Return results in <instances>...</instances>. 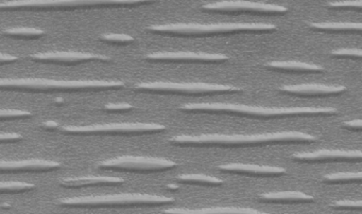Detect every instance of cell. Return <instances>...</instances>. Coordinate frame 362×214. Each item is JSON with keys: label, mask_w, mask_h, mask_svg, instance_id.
<instances>
[{"label": "cell", "mask_w": 362, "mask_h": 214, "mask_svg": "<svg viewBox=\"0 0 362 214\" xmlns=\"http://www.w3.org/2000/svg\"><path fill=\"white\" fill-rule=\"evenodd\" d=\"M315 136L303 131H287L274 133H203V135H177L169 141L181 146H249L262 144L281 143V142H313Z\"/></svg>", "instance_id": "obj_1"}, {"label": "cell", "mask_w": 362, "mask_h": 214, "mask_svg": "<svg viewBox=\"0 0 362 214\" xmlns=\"http://www.w3.org/2000/svg\"><path fill=\"white\" fill-rule=\"evenodd\" d=\"M181 110L200 114H232L249 118H281L294 116H334L338 110L334 107H266L234 103H192L181 106Z\"/></svg>", "instance_id": "obj_2"}, {"label": "cell", "mask_w": 362, "mask_h": 214, "mask_svg": "<svg viewBox=\"0 0 362 214\" xmlns=\"http://www.w3.org/2000/svg\"><path fill=\"white\" fill-rule=\"evenodd\" d=\"M120 81L109 80H48V78H10L1 80L3 90L27 91V93H52V91H105L124 88Z\"/></svg>", "instance_id": "obj_3"}, {"label": "cell", "mask_w": 362, "mask_h": 214, "mask_svg": "<svg viewBox=\"0 0 362 214\" xmlns=\"http://www.w3.org/2000/svg\"><path fill=\"white\" fill-rule=\"evenodd\" d=\"M148 31L171 36H209L241 32H272L276 25L264 23H169L151 25Z\"/></svg>", "instance_id": "obj_4"}, {"label": "cell", "mask_w": 362, "mask_h": 214, "mask_svg": "<svg viewBox=\"0 0 362 214\" xmlns=\"http://www.w3.org/2000/svg\"><path fill=\"white\" fill-rule=\"evenodd\" d=\"M175 198L166 195L149 193H118V194L88 195V196L67 197L60 201V206L66 208L135 207V206H160L175 203Z\"/></svg>", "instance_id": "obj_5"}, {"label": "cell", "mask_w": 362, "mask_h": 214, "mask_svg": "<svg viewBox=\"0 0 362 214\" xmlns=\"http://www.w3.org/2000/svg\"><path fill=\"white\" fill-rule=\"evenodd\" d=\"M156 0H11L3 2V10H78V8H133Z\"/></svg>", "instance_id": "obj_6"}, {"label": "cell", "mask_w": 362, "mask_h": 214, "mask_svg": "<svg viewBox=\"0 0 362 214\" xmlns=\"http://www.w3.org/2000/svg\"><path fill=\"white\" fill-rule=\"evenodd\" d=\"M69 135H152L166 131V126L158 123L124 122L105 124L67 125L58 129Z\"/></svg>", "instance_id": "obj_7"}, {"label": "cell", "mask_w": 362, "mask_h": 214, "mask_svg": "<svg viewBox=\"0 0 362 214\" xmlns=\"http://www.w3.org/2000/svg\"><path fill=\"white\" fill-rule=\"evenodd\" d=\"M135 90L141 93H160V95H203L215 93H241L243 89L230 85L211 84V83L152 82L137 85Z\"/></svg>", "instance_id": "obj_8"}, {"label": "cell", "mask_w": 362, "mask_h": 214, "mask_svg": "<svg viewBox=\"0 0 362 214\" xmlns=\"http://www.w3.org/2000/svg\"><path fill=\"white\" fill-rule=\"evenodd\" d=\"M177 165H179L175 161L162 158V157L118 156L101 161L97 167L101 170H112V171L152 173V172L173 170L177 167Z\"/></svg>", "instance_id": "obj_9"}, {"label": "cell", "mask_w": 362, "mask_h": 214, "mask_svg": "<svg viewBox=\"0 0 362 214\" xmlns=\"http://www.w3.org/2000/svg\"><path fill=\"white\" fill-rule=\"evenodd\" d=\"M203 10L217 13H256V14H285L286 6L247 0H223L204 4Z\"/></svg>", "instance_id": "obj_10"}, {"label": "cell", "mask_w": 362, "mask_h": 214, "mask_svg": "<svg viewBox=\"0 0 362 214\" xmlns=\"http://www.w3.org/2000/svg\"><path fill=\"white\" fill-rule=\"evenodd\" d=\"M152 61L164 63H223L228 57L221 53L192 52V51H175V52H156L147 55Z\"/></svg>", "instance_id": "obj_11"}, {"label": "cell", "mask_w": 362, "mask_h": 214, "mask_svg": "<svg viewBox=\"0 0 362 214\" xmlns=\"http://www.w3.org/2000/svg\"><path fill=\"white\" fill-rule=\"evenodd\" d=\"M29 59L37 63L57 64V65H78L93 61H109L105 55L92 53L76 52V51H54V52L35 53Z\"/></svg>", "instance_id": "obj_12"}, {"label": "cell", "mask_w": 362, "mask_h": 214, "mask_svg": "<svg viewBox=\"0 0 362 214\" xmlns=\"http://www.w3.org/2000/svg\"><path fill=\"white\" fill-rule=\"evenodd\" d=\"M292 158L304 162H324V161H362V150H319L315 152L296 153Z\"/></svg>", "instance_id": "obj_13"}, {"label": "cell", "mask_w": 362, "mask_h": 214, "mask_svg": "<svg viewBox=\"0 0 362 214\" xmlns=\"http://www.w3.org/2000/svg\"><path fill=\"white\" fill-rule=\"evenodd\" d=\"M62 165L58 161L47 159L31 158L20 160H3L0 170L3 173H18V172H48L60 169Z\"/></svg>", "instance_id": "obj_14"}, {"label": "cell", "mask_w": 362, "mask_h": 214, "mask_svg": "<svg viewBox=\"0 0 362 214\" xmlns=\"http://www.w3.org/2000/svg\"><path fill=\"white\" fill-rule=\"evenodd\" d=\"M218 170L226 173L257 176V177H271V176H281L287 174V171L284 167L239 162L221 165L218 167Z\"/></svg>", "instance_id": "obj_15"}, {"label": "cell", "mask_w": 362, "mask_h": 214, "mask_svg": "<svg viewBox=\"0 0 362 214\" xmlns=\"http://www.w3.org/2000/svg\"><path fill=\"white\" fill-rule=\"evenodd\" d=\"M281 93H290L296 95H341L347 90L343 85H326V84H298L287 85L281 86L279 89Z\"/></svg>", "instance_id": "obj_16"}, {"label": "cell", "mask_w": 362, "mask_h": 214, "mask_svg": "<svg viewBox=\"0 0 362 214\" xmlns=\"http://www.w3.org/2000/svg\"><path fill=\"white\" fill-rule=\"evenodd\" d=\"M126 182L124 178L112 176H79V177L64 178L60 184L65 188H84L92 186H110V184H122Z\"/></svg>", "instance_id": "obj_17"}, {"label": "cell", "mask_w": 362, "mask_h": 214, "mask_svg": "<svg viewBox=\"0 0 362 214\" xmlns=\"http://www.w3.org/2000/svg\"><path fill=\"white\" fill-rule=\"evenodd\" d=\"M267 67L277 71L298 72V73H321L324 68L315 64L296 61H274L267 64Z\"/></svg>", "instance_id": "obj_18"}, {"label": "cell", "mask_w": 362, "mask_h": 214, "mask_svg": "<svg viewBox=\"0 0 362 214\" xmlns=\"http://www.w3.org/2000/svg\"><path fill=\"white\" fill-rule=\"evenodd\" d=\"M262 201L272 203H313L315 197L300 191H281V192H268L259 195Z\"/></svg>", "instance_id": "obj_19"}, {"label": "cell", "mask_w": 362, "mask_h": 214, "mask_svg": "<svg viewBox=\"0 0 362 214\" xmlns=\"http://www.w3.org/2000/svg\"><path fill=\"white\" fill-rule=\"evenodd\" d=\"M164 213H262L259 210L245 207L171 208Z\"/></svg>", "instance_id": "obj_20"}, {"label": "cell", "mask_w": 362, "mask_h": 214, "mask_svg": "<svg viewBox=\"0 0 362 214\" xmlns=\"http://www.w3.org/2000/svg\"><path fill=\"white\" fill-rule=\"evenodd\" d=\"M309 27L315 31L322 32H357L362 33V23L351 21H323V23H310Z\"/></svg>", "instance_id": "obj_21"}, {"label": "cell", "mask_w": 362, "mask_h": 214, "mask_svg": "<svg viewBox=\"0 0 362 214\" xmlns=\"http://www.w3.org/2000/svg\"><path fill=\"white\" fill-rule=\"evenodd\" d=\"M177 184L185 186H221L223 180L215 176L206 175V174H181L175 178Z\"/></svg>", "instance_id": "obj_22"}, {"label": "cell", "mask_w": 362, "mask_h": 214, "mask_svg": "<svg viewBox=\"0 0 362 214\" xmlns=\"http://www.w3.org/2000/svg\"><path fill=\"white\" fill-rule=\"evenodd\" d=\"M322 180L327 184H349V182H362V172H339V173L326 174Z\"/></svg>", "instance_id": "obj_23"}, {"label": "cell", "mask_w": 362, "mask_h": 214, "mask_svg": "<svg viewBox=\"0 0 362 214\" xmlns=\"http://www.w3.org/2000/svg\"><path fill=\"white\" fill-rule=\"evenodd\" d=\"M3 34L13 38H23V40H30V38H39L44 35V31L37 28L20 27L8 28L3 30Z\"/></svg>", "instance_id": "obj_24"}, {"label": "cell", "mask_w": 362, "mask_h": 214, "mask_svg": "<svg viewBox=\"0 0 362 214\" xmlns=\"http://www.w3.org/2000/svg\"><path fill=\"white\" fill-rule=\"evenodd\" d=\"M35 184L25 182H0V192L1 194H20L29 191L35 190Z\"/></svg>", "instance_id": "obj_25"}, {"label": "cell", "mask_w": 362, "mask_h": 214, "mask_svg": "<svg viewBox=\"0 0 362 214\" xmlns=\"http://www.w3.org/2000/svg\"><path fill=\"white\" fill-rule=\"evenodd\" d=\"M330 54L334 57H346V59H362V49L343 48L332 51Z\"/></svg>", "instance_id": "obj_26"}, {"label": "cell", "mask_w": 362, "mask_h": 214, "mask_svg": "<svg viewBox=\"0 0 362 214\" xmlns=\"http://www.w3.org/2000/svg\"><path fill=\"white\" fill-rule=\"evenodd\" d=\"M103 42H112V44H130L134 40L132 36L128 35V34H105L101 37Z\"/></svg>", "instance_id": "obj_27"}, {"label": "cell", "mask_w": 362, "mask_h": 214, "mask_svg": "<svg viewBox=\"0 0 362 214\" xmlns=\"http://www.w3.org/2000/svg\"><path fill=\"white\" fill-rule=\"evenodd\" d=\"M33 114L28 110L3 109L1 110V120H12V119L30 118Z\"/></svg>", "instance_id": "obj_28"}, {"label": "cell", "mask_w": 362, "mask_h": 214, "mask_svg": "<svg viewBox=\"0 0 362 214\" xmlns=\"http://www.w3.org/2000/svg\"><path fill=\"white\" fill-rule=\"evenodd\" d=\"M330 207L336 208V209H360L362 210L361 201H349V199H343V201H337L330 205Z\"/></svg>", "instance_id": "obj_29"}, {"label": "cell", "mask_w": 362, "mask_h": 214, "mask_svg": "<svg viewBox=\"0 0 362 214\" xmlns=\"http://www.w3.org/2000/svg\"><path fill=\"white\" fill-rule=\"evenodd\" d=\"M328 6L334 8H362V0H342L330 2Z\"/></svg>", "instance_id": "obj_30"}, {"label": "cell", "mask_w": 362, "mask_h": 214, "mask_svg": "<svg viewBox=\"0 0 362 214\" xmlns=\"http://www.w3.org/2000/svg\"><path fill=\"white\" fill-rule=\"evenodd\" d=\"M105 112H130V110L134 109L132 105L128 103H109L103 107Z\"/></svg>", "instance_id": "obj_31"}, {"label": "cell", "mask_w": 362, "mask_h": 214, "mask_svg": "<svg viewBox=\"0 0 362 214\" xmlns=\"http://www.w3.org/2000/svg\"><path fill=\"white\" fill-rule=\"evenodd\" d=\"M24 137L18 133H3L0 135L1 143H14V142L22 141Z\"/></svg>", "instance_id": "obj_32"}, {"label": "cell", "mask_w": 362, "mask_h": 214, "mask_svg": "<svg viewBox=\"0 0 362 214\" xmlns=\"http://www.w3.org/2000/svg\"><path fill=\"white\" fill-rule=\"evenodd\" d=\"M343 126L347 129L360 131V129H362V119H355V120L346 121V122L343 123Z\"/></svg>", "instance_id": "obj_33"}, {"label": "cell", "mask_w": 362, "mask_h": 214, "mask_svg": "<svg viewBox=\"0 0 362 214\" xmlns=\"http://www.w3.org/2000/svg\"><path fill=\"white\" fill-rule=\"evenodd\" d=\"M18 61V57H12V55L5 54V53H1V57H0V61L1 64L5 63H11V61Z\"/></svg>", "instance_id": "obj_34"}, {"label": "cell", "mask_w": 362, "mask_h": 214, "mask_svg": "<svg viewBox=\"0 0 362 214\" xmlns=\"http://www.w3.org/2000/svg\"><path fill=\"white\" fill-rule=\"evenodd\" d=\"M166 189L170 191H177L179 190V186L177 184H167Z\"/></svg>", "instance_id": "obj_35"}]
</instances>
